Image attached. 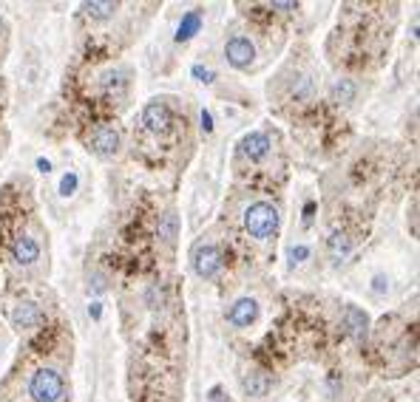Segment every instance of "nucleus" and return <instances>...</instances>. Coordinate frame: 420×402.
<instances>
[{"instance_id": "39448f33", "label": "nucleus", "mask_w": 420, "mask_h": 402, "mask_svg": "<svg viewBox=\"0 0 420 402\" xmlns=\"http://www.w3.org/2000/svg\"><path fill=\"white\" fill-rule=\"evenodd\" d=\"M142 125L151 130V133H165L171 127V108L165 102H148L145 111H142Z\"/></svg>"}, {"instance_id": "9b49d317", "label": "nucleus", "mask_w": 420, "mask_h": 402, "mask_svg": "<svg viewBox=\"0 0 420 402\" xmlns=\"http://www.w3.org/2000/svg\"><path fill=\"white\" fill-rule=\"evenodd\" d=\"M344 318H347V326H350V332H352L358 340H363V337H366V315H363V311H361L358 306H347Z\"/></svg>"}, {"instance_id": "9d476101", "label": "nucleus", "mask_w": 420, "mask_h": 402, "mask_svg": "<svg viewBox=\"0 0 420 402\" xmlns=\"http://www.w3.org/2000/svg\"><path fill=\"white\" fill-rule=\"evenodd\" d=\"M267 150H270V137L262 130L247 133V137L241 139V153L247 159H262V156H267Z\"/></svg>"}, {"instance_id": "412c9836", "label": "nucleus", "mask_w": 420, "mask_h": 402, "mask_svg": "<svg viewBox=\"0 0 420 402\" xmlns=\"http://www.w3.org/2000/svg\"><path fill=\"white\" fill-rule=\"evenodd\" d=\"M412 235H417V201L412 204Z\"/></svg>"}, {"instance_id": "4be33fe9", "label": "nucleus", "mask_w": 420, "mask_h": 402, "mask_svg": "<svg viewBox=\"0 0 420 402\" xmlns=\"http://www.w3.org/2000/svg\"><path fill=\"white\" fill-rule=\"evenodd\" d=\"M37 167H40V170H43V173H49V167H52V164H49L46 159H40V162H37Z\"/></svg>"}, {"instance_id": "7ed1b4c3", "label": "nucleus", "mask_w": 420, "mask_h": 402, "mask_svg": "<svg viewBox=\"0 0 420 402\" xmlns=\"http://www.w3.org/2000/svg\"><path fill=\"white\" fill-rule=\"evenodd\" d=\"M225 57L230 60L233 68H247L250 63H253V57H256V49H253V42H250L247 37H230L227 46H225Z\"/></svg>"}, {"instance_id": "a211bd4d", "label": "nucleus", "mask_w": 420, "mask_h": 402, "mask_svg": "<svg viewBox=\"0 0 420 402\" xmlns=\"http://www.w3.org/2000/svg\"><path fill=\"white\" fill-rule=\"evenodd\" d=\"M74 187H77V176H74V173H68V176L63 178V187H60V190H63V196H68Z\"/></svg>"}, {"instance_id": "dca6fc26", "label": "nucleus", "mask_w": 420, "mask_h": 402, "mask_svg": "<svg viewBox=\"0 0 420 402\" xmlns=\"http://www.w3.org/2000/svg\"><path fill=\"white\" fill-rule=\"evenodd\" d=\"M335 100H338V102H350L352 100V94H355V88H352V82L350 79H341L338 85H335Z\"/></svg>"}, {"instance_id": "1a4fd4ad", "label": "nucleus", "mask_w": 420, "mask_h": 402, "mask_svg": "<svg viewBox=\"0 0 420 402\" xmlns=\"http://www.w3.org/2000/svg\"><path fill=\"white\" fill-rule=\"evenodd\" d=\"M12 258L20 266H29V263H34L40 258V244L31 235H17L15 244H12Z\"/></svg>"}, {"instance_id": "6e6552de", "label": "nucleus", "mask_w": 420, "mask_h": 402, "mask_svg": "<svg viewBox=\"0 0 420 402\" xmlns=\"http://www.w3.org/2000/svg\"><path fill=\"white\" fill-rule=\"evenodd\" d=\"M40 320H43V311H40L34 303H17L15 311H12V326L26 332V329H34Z\"/></svg>"}, {"instance_id": "ddd939ff", "label": "nucleus", "mask_w": 420, "mask_h": 402, "mask_svg": "<svg viewBox=\"0 0 420 402\" xmlns=\"http://www.w3.org/2000/svg\"><path fill=\"white\" fill-rule=\"evenodd\" d=\"M267 388H270V380H267V374H262V371H253V374L244 377V391H247L250 396H264Z\"/></svg>"}, {"instance_id": "0eeeda50", "label": "nucleus", "mask_w": 420, "mask_h": 402, "mask_svg": "<svg viewBox=\"0 0 420 402\" xmlns=\"http://www.w3.org/2000/svg\"><path fill=\"white\" fill-rule=\"evenodd\" d=\"M256 318H259V303H256L253 297L236 300V303L230 306V311H227V320H230L233 326H250Z\"/></svg>"}, {"instance_id": "423d86ee", "label": "nucleus", "mask_w": 420, "mask_h": 402, "mask_svg": "<svg viewBox=\"0 0 420 402\" xmlns=\"http://www.w3.org/2000/svg\"><path fill=\"white\" fill-rule=\"evenodd\" d=\"M91 148H94V153H100V156H114V153L119 150V133H117V127L100 125V127L91 133Z\"/></svg>"}, {"instance_id": "f03ea898", "label": "nucleus", "mask_w": 420, "mask_h": 402, "mask_svg": "<svg viewBox=\"0 0 420 402\" xmlns=\"http://www.w3.org/2000/svg\"><path fill=\"white\" fill-rule=\"evenodd\" d=\"M29 394L34 402H60L66 394L63 374L54 369H37L29 380Z\"/></svg>"}, {"instance_id": "6ab92c4d", "label": "nucleus", "mask_w": 420, "mask_h": 402, "mask_svg": "<svg viewBox=\"0 0 420 402\" xmlns=\"http://www.w3.org/2000/svg\"><path fill=\"white\" fill-rule=\"evenodd\" d=\"M193 74H196L202 82H210V79H213V71H207V68H202V65H193Z\"/></svg>"}, {"instance_id": "f8f14e48", "label": "nucleus", "mask_w": 420, "mask_h": 402, "mask_svg": "<svg viewBox=\"0 0 420 402\" xmlns=\"http://www.w3.org/2000/svg\"><path fill=\"white\" fill-rule=\"evenodd\" d=\"M199 29H202V12H188V15L182 17L179 29H177V40L185 42V40H190Z\"/></svg>"}, {"instance_id": "f257e3e1", "label": "nucleus", "mask_w": 420, "mask_h": 402, "mask_svg": "<svg viewBox=\"0 0 420 402\" xmlns=\"http://www.w3.org/2000/svg\"><path fill=\"white\" fill-rule=\"evenodd\" d=\"M244 227H247L250 235L259 238V241L270 238L278 230V210L273 204H267V201L250 204L247 212H244Z\"/></svg>"}, {"instance_id": "4468645a", "label": "nucleus", "mask_w": 420, "mask_h": 402, "mask_svg": "<svg viewBox=\"0 0 420 402\" xmlns=\"http://www.w3.org/2000/svg\"><path fill=\"white\" fill-rule=\"evenodd\" d=\"M86 9V15L91 17V20H108V17H114V12H117V3H86L82 6Z\"/></svg>"}, {"instance_id": "2eb2a0df", "label": "nucleus", "mask_w": 420, "mask_h": 402, "mask_svg": "<svg viewBox=\"0 0 420 402\" xmlns=\"http://www.w3.org/2000/svg\"><path fill=\"white\" fill-rule=\"evenodd\" d=\"M159 238H165L171 244L177 238V212H165L162 221H159Z\"/></svg>"}, {"instance_id": "20e7f679", "label": "nucleus", "mask_w": 420, "mask_h": 402, "mask_svg": "<svg viewBox=\"0 0 420 402\" xmlns=\"http://www.w3.org/2000/svg\"><path fill=\"white\" fill-rule=\"evenodd\" d=\"M193 270L202 275V278H213L219 270H222V252L219 247H199L196 255H193Z\"/></svg>"}, {"instance_id": "f3484780", "label": "nucleus", "mask_w": 420, "mask_h": 402, "mask_svg": "<svg viewBox=\"0 0 420 402\" xmlns=\"http://www.w3.org/2000/svg\"><path fill=\"white\" fill-rule=\"evenodd\" d=\"M350 249H352V244H350L347 235H332V255L335 258H344Z\"/></svg>"}, {"instance_id": "aec40b11", "label": "nucleus", "mask_w": 420, "mask_h": 402, "mask_svg": "<svg viewBox=\"0 0 420 402\" xmlns=\"http://www.w3.org/2000/svg\"><path fill=\"white\" fill-rule=\"evenodd\" d=\"M290 255H292V261H301V258H307V255H310V249H307V247H299V249H292Z\"/></svg>"}]
</instances>
